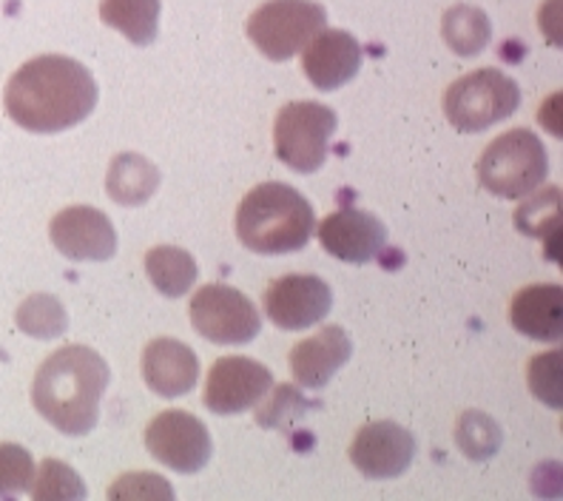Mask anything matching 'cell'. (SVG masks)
Listing matches in <instances>:
<instances>
[{"label":"cell","mask_w":563,"mask_h":501,"mask_svg":"<svg viewBox=\"0 0 563 501\" xmlns=\"http://www.w3.org/2000/svg\"><path fill=\"white\" fill-rule=\"evenodd\" d=\"M97 95V80L80 61L41 55L9 77L3 106L21 129L57 134L82 123L95 111Z\"/></svg>","instance_id":"1"},{"label":"cell","mask_w":563,"mask_h":501,"mask_svg":"<svg viewBox=\"0 0 563 501\" xmlns=\"http://www.w3.org/2000/svg\"><path fill=\"white\" fill-rule=\"evenodd\" d=\"M111 382L109 362L86 345H66L37 368L32 402L52 427L86 436L100 420V399Z\"/></svg>","instance_id":"2"},{"label":"cell","mask_w":563,"mask_h":501,"mask_svg":"<svg viewBox=\"0 0 563 501\" xmlns=\"http://www.w3.org/2000/svg\"><path fill=\"white\" fill-rule=\"evenodd\" d=\"M317 231V214L308 197L285 183H262L236 208V237L262 257L296 254Z\"/></svg>","instance_id":"3"},{"label":"cell","mask_w":563,"mask_h":501,"mask_svg":"<svg viewBox=\"0 0 563 501\" xmlns=\"http://www.w3.org/2000/svg\"><path fill=\"white\" fill-rule=\"evenodd\" d=\"M478 183L489 194L518 199L538 192L550 177V154L541 138L529 129H512L484 149L478 157Z\"/></svg>","instance_id":"4"},{"label":"cell","mask_w":563,"mask_h":501,"mask_svg":"<svg viewBox=\"0 0 563 501\" xmlns=\"http://www.w3.org/2000/svg\"><path fill=\"white\" fill-rule=\"evenodd\" d=\"M521 106V86L501 69H478L455 80L444 95L450 126L464 134H478L512 117Z\"/></svg>","instance_id":"5"},{"label":"cell","mask_w":563,"mask_h":501,"mask_svg":"<svg viewBox=\"0 0 563 501\" xmlns=\"http://www.w3.org/2000/svg\"><path fill=\"white\" fill-rule=\"evenodd\" d=\"M336 111L313 100L282 106L274 120V152L290 172L313 174L328 160L330 140L336 134Z\"/></svg>","instance_id":"6"},{"label":"cell","mask_w":563,"mask_h":501,"mask_svg":"<svg viewBox=\"0 0 563 501\" xmlns=\"http://www.w3.org/2000/svg\"><path fill=\"white\" fill-rule=\"evenodd\" d=\"M328 12L317 0H268L247 18V37L268 61H290L319 35Z\"/></svg>","instance_id":"7"},{"label":"cell","mask_w":563,"mask_h":501,"mask_svg":"<svg viewBox=\"0 0 563 501\" xmlns=\"http://www.w3.org/2000/svg\"><path fill=\"white\" fill-rule=\"evenodd\" d=\"M194 330L213 345H247L260 337L262 316L242 291L231 285H206L188 305Z\"/></svg>","instance_id":"8"},{"label":"cell","mask_w":563,"mask_h":501,"mask_svg":"<svg viewBox=\"0 0 563 501\" xmlns=\"http://www.w3.org/2000/svg\"><path fill=\"white\" fill-rule=\"evenodd\" d=\"M148 454L174 473H200L211 461L213 442L206 422L186 411H165L145 427Z\"/></svg>","instance_id":"9"},{"label":"cell","mask_w":563,"mask_h":501,"mask_svg":"<svg viewBox=\"0 0 563 501\" xmlns=\"http://www.w3.org/2000/svg\"><path fill=\"white\" fill-rule=\"evenodd\" d=\"M262 308L282 330L313 328L333 308V291L317 274H288L274 280L262 294Z\"/></svg>","instance_id":"10"},{"label":"cell","mask_w":563,"mask_h":501,"mask_svg":"<svg viewBox=\"0 0 563 501\" xmlns=\"http://www.w3.org/2000/svg\"><path fill=\"white\" fill-rule=\"evenodd\" d=\"M274 391V373L256 359L222 357L211 364L202 402L217 416H236Z\"/></svg>","instance_id":"11"},{"label":"cell","mask_w":563,"mask_h":501,"mask_svg":"<svg viewBox=\"0 0 563 501\" xmlns=\"http://www.w3.org/2000/svg\"><path fill=\"white\" fill-rule=\"evenodd\" d=\"M416 459V436L399 422L382 420L364 425L351 445V461L367 479H399Z\"/></svg>","instance_id":"12"},{"label":"cell","mask_w":563,"mask_h":501,"mask_svg":"<svg viewBox=\"0 0 563 501\" xmlns=\"http://www.w3.org/2000/svg\"><path fill=\"white\" fill-rule=\"evenodd\" d=\"M52 246L66 260L106 262L118 251V231L100 208L69 206L48 222Z\"/></svg>","instance_id":"13"},{"label":"cell","mask_w":563,"mask_h":501,"mask_svg":"<svg viewBox=\"0 0 563 501\" xmlns=\"http://www.w3.org/2000/svg\"><path fill=\"white\" fill-rule=\"evenodd\" d=\"M319 242L330 257L351 265L376 260L387 246V226L362 208H339L317 226Z\"/></svg>","instance_id":"14"},{"label":"cell","mask_w":563,"mask_h":501,"mask_svg":"<svg viewBox=\"0 0 563 501\" xmlns=\"http://www.w3.org/2000/svg\"><path fill=\"white\" fill-rule=\"evenodd\" d=\"M362 69V43L344 29H322L302 48V72L319 91H336Z\"/></svg>","instance_id":"15"},{"label":"cell","mask_w":563,"mask_h":501,"mask_svg":"<svg viewBox=\"0 0 563 501\" xmlns=\"http://www.w3.org/2000/svg\"><path fill=\"white\" fill-rule=\"evenodd\" d=\"M353 357V342L342 325H324L319 334L290 348V373L302 388L319 391Z\"/></svg>","instance_id":"16"},{"label":"cell","mask_w":563,"mask_h":501,"mask_svg":"<svg viewBox=\"0 0 563 501\" xmlns=\"http://www.w3.org/2000/svg\"><path fill=\"white\" fill-rule=\"evenodd\" d=\"M143 379L157 396H186L200 379V359L186 342L159 337L145 345L143 350Z\"/></svg>","instance_id":"17"},{"label":"cell","mask_w":563,"mask_h":501,"mask_svg":"<svg viewBox=\"0 0 563 501\" xmlns=\"http://www.w3.org/2000/svg\"><path fill=\"white\" fill-rule=\"evenodd\" d=\"M512 328L532 342H561L563 337V288L529 285L512 296Z\"/></svg>","instance_id":"18"},{"label":"cell","mask_w":563,"mask_h":501,"mask_svg":"<svg viewBox=\"0 0 563 501\" xmlns=\"http://www.w3.org/2000/svg\"><path fill=\"white\" fill-rule=\"evenodd\" d=\"M159 168L143 154L125 152L111 160L109 174H106V192L120 206H143L157 194Z\"/></svg>","instance_id":"19"},{"label":"cell","mask_w":563,"mask_h":501,"mask_svg":"<svg viewBox=\"0 0 563 501\" xmlns=\"http://www.w3.org/2000/svg\"><path fill=\"white\" fill-rule=\"evenodd\" d=\"M159 9L163 0H103L100 18L134 46H152L159 35Z\"/></svg>","instance_id":"20"},{"label":"cell","mask_w":563,"mask_h":501,"mask_svg":"<svg viewBox=\"0 0 563 501\" xmlns=\"http://www.w3.org/2000/svg\"><path fill=\"white\" fill-rule=\"evenodd\" d=\"M145 274L159 294L168 296V299H179L191 291V285L200 276V269L186 248L157 246L145 254Z\"/></svg>","instance_id":"21"},{"label":"cell","mask_w":563,"mask_h":501,"mask_svg":"<svg viewBox=\"0 0 563 501\" xmlns=\"http://www.w3.org/2000/svg\"><path fill=\"white\" fill-rule=\"evenodd\" d=\"M441 37L459 57H475L493 41V23L478 7H453L441 21Z\"/></svg>","instance_id":"22"},{"label":"cell","mask_w":563,"mask_h":501,"mask_svg":"<svg viewBox=\"0 0 563 501\" xmlns=\"http://www.w3.org/2000/svg\"><path fill=\"white\" fill-rule=\"evenodd\" d=\"M18 328L26 337L35 339H57L69 328V314L63 308V303L52 294H35L29 296L26 303H21L18 314H14Z\"/></svg>","instance_id":"23"},{"label":"cell","mask_w":563,"mask_h":501,"mask_svg":"<svg viewBox=\"0 0 563 501\" xmlns=\"http://www.w3.org/2000/svg\"><path fill=\"white\" fill-rule=\"evenodd\" d=\"M32 499L35 501H82L89 495L80 473L60 459H46L32 481Z\"/></svg>","instance_id":"24"},{"label":"cell","mask_w":563,"mask_h":501,"mask_svg":"<svg viewBox=\"0 0 563 501\" xmlns=\"http://www.w3.org/2000/svg\"><path fill=\"white\" fill-rule=\"evenodd\" d=\"M527 379H529V391H532V396L541 399L543 405L552 407V411H561L563 407V353H561V348L547 350V353H538V357L529 359Z\"/></svg>","instance_id":"25"},{"label":"cell","mask_w":563,"mask_h":501,"mask_svg":"<svg viewBox=\"0 0 563 501\" xmlns=\"http://www.w3.org/2000/svg\"><path fill=\"white\" fill-rule=\"evenodd\" d=\"M455 442L464 454L473 461H487L493 459L495 450L501 447V427L495 425L489 416L478 411L464 413L455 427Z\"/></svg>","instance_id":"26"},{"label":"cell","mask_w":563,"mask_h":501,"mask_svg":"<svg viewBox=\"0 0 563 501\" xmlns=\"http://www.w3.org/2000/svg\"><path fill=\"white\" fill-rule=\"evenodd\" d=\"M558 206H561V192L558 188H547V192L536 194L527 206L518 208V231L527 233V237H547V242H550V233H558V228H561Z\"/></svg>","instance_id":"27"},{"label":"cell","mask_w":563,"mask_h":501,"mask_svg":"<svg viewBox=\"0 0 563 501\" xmlns=\"http://www.w3.org/2000/svg\"><path fill=\"white\" fill-rule=\"evenodd\" d=\"M32 481H35V459L26 447L12 442L0 445V499L29 493Z\"/></svg>","instance_id":"28"},{"label":"cell","mask_w":563,"mask_h":501,"mask_svg":"<svg viewBox=\"0 0 563 501\" xmlns=\"http://www.w3.org/2000/svg\"><path fill=\"white\" fill-rule=\"evenodd\" d=\"M174 495L177 493H174L172 484L157 473H125L109 488L111 501H123V499L174 501Z\"/></svg>","instance_id":"29"}]
</instances>
